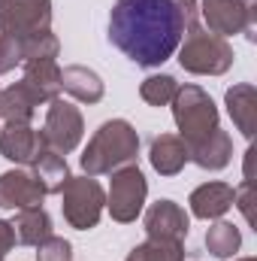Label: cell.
<instances>
[{"label":"cell","instance_id":"cell-4","mask_svg":"<svg viewBox=\"0 0 257 261\" xmlns=\"http://www.w3.org/2000/svg\"><path fill=\"white\" fill-rule=\"evenodd\" d=\"M179 64L197 76H221L233 64V49L224 37L194 28L179 46Z\"/></svg>","mask_w":257,"mask_h":261},{"label":"cell","instance_id":"cell-6","mask_svg":"<svg viewBox=\"0 0 257 261\" xmlns=\"http://www.w3.org/2000/svg\"><path fill=\"white\" fill-rule=\"evenodd\" d=\"M52 24V0H0V28L18 46L30 37L49 34Z\"/></svg>","mask_w":257,"mask_h":261},{"label":"cell","instance_id":"cell-21","mask_svg":"<svg viewBox=\"0 0 257 261\" xmlns=\"http://www.w3.org/2000/svg\"><path fill=\"white\" fill-rule=\"evenodd\" d=\"M239 246H242V234H239V228L230 225V222H218V225H212L209 234H206V249H209L215 258H233V255L239 252Z\"/></svg>","mask_w":257,"mask_h":261},{"label":"cell","instance_id":"cell-12","mask_svg":"<svg viewBox=\"0 0 257 261\" xmlns=\"http://www.w3.org/2000/svg\"><path fill=\"white\" fill-rule=\"evenodd\" d=\"M188 222H191L188 213L179 203H173V200H157L145 213V231H148V237H160V240H179V243H185Z\"/></svg>","mask_w":257,"mask_h":261},{"label":"cell","instance_id":"cell-10","mask_svg":"<svg viewBox=\"0 0 257 261\" xmlns=\"http://www.w3.org/2000/svg\"><path fill=\"white\" fill-rule=\"evenodd\" d=\"M43 149H46L43 134L27 122H6V128L0 130V152L15 164H34Z\"/></svg>","mask_w":257,"mask_h":261},{"label":"cell","instance_id":"cell-16","mask_svg":"<svg viewBox=\"0 0 257 261\" xmlns=\"http://www.w3.org/2000/svg\"><path fill=\"white\" fill-rule=\"evenodd\" d=\"M61 88L82 103H100L103 100V79L82 64H70L61 70Z\"/></svg>","mask_w":257,"mask_h":261},{"label":"cell","instance_id":"cell-7","mask_svg":"<svg viewBox=\"0 0 257 261\" xmlns=\"http://www.w3.org/2000/svg\"><path fill=\"white\" fill-rule=\"evenodd\" d=\"M145 195H148V182H145L142 170L136 164H124V167H118L112 173L106 206H109V213H112L115 222L127 225V222H136V216L142 213Z\"/></svg>","mask_w":257,"mask_h":261},{"label":"cell","instance_id":"cell-14","mask_svg":"<svg viewBox=\"0 0 257 261\" xmlns=\"http://www.w3.org/2000/svg\"><path fill=\"white\" fill-rule=\"evenodd\" d=\"M233 200H236V189L233 186H227V182H206V186H200V189H194L191 192V213L197 219H221L230 206H233Z\"/></svg>","mask_w":257,"mask_h":261},{"label":"cell","instance_id":"cell-1","mask_svg":"<svg viewBox=\"0 0 257 261\" xmlns=\"http://www.w3.org/2000/svg\"><path fill=\"white\" fill-rule=\"evenodd\" d=\"M194 28L197 0H115L109 15V40L139 67L170 61Z\"/></svg>","mask_w":257,"mask_h":261},{"label":"cell","instance_id":"cell-3","mask_svg":"<svg viewBox=\"0 0 257 261\" xmlns=\"http://www.w3.org/2000/svg\"><path fill=\"white\" fill-rule=\"evenodd\" d=\"M173 116L182 130V143L191 149L218 130V110L200 85H185L173 97Z\"/></svg>","mask_w":257,"mask_h":261},{"label":"cell","instance_id":"cell-22","mask_svg":"<svg viewBox=\"0 0 257 261\" xmlns=\"http://www.w3.org/2000/svg\"><path fill=\"white\" fill-rule=\"evenodd\" d=\"M127 261H185V243L148 237L142 246H136V249L130 252Z\"/></svg>","mask_w":257,"mask_h":261},{"label":"cell","instance_id":"cell-2","mask_svg":"<svg viewBox=\"0 0 257 261\" xmlns=\"http://www.w3.org/2000/svg\"><path fill=\"white\" fill-rule=\"evenodd\" d=\"M136 152H139V137L130 128V122H124V119L103 122L82 152V170L88 176L115 173L118 167L133 164Z\"/></svg>","mask_w":257,"mask_h":261},{"label":"cell","instance_id":"cell-19","mask_svg":"<svg viewBox=\"0 0 257 261\" xmlns=\"http://www.w3.org/2000/svg\"><path fill=\"white\" fill-rule=\"evenodd\" d=\"M227 110L236 122V128L242 130L248 140L254 137V125H257V91L254 85H233L227 91Z\"/></svg>","mask_w":257,"mask_h":261},{"label":"cell","instance_id":"cell-24","mask_svg":"<svg viewBox=\"0 0 257 261\" xmlns=\"http://www.w3.org/2000/svg\"><path fill=\"white\" fill-rule=\"evenodd\" d=\"M37 261H73V246L67 243L64 237H46L40 246H37Z\"/></svg>","mask_w":257,"mask_h":261},{"label":"cell","instance_id":"cell-11","mask_svg":"<svg viewBox=\"0 0 257 261\" xmlns=\"http://www.w3.org/2000/svg\"><path fill=\"white\" fill-rule=\"evenodd\" d=\"M43 186L37 182L34 173L27 170H9L0 173V206L3 210H27V206H40L43 203Z\"/></svg>","mask_w":257,"mask_h":261},{"label":"cell","instance_id":"cell-8","mask_svg":"<svg viewBox=\"0 0 257 261\" xmlns=\"http://www.w3.org/2000/svg\"><path fill=\"white\" fill-rule=\"evenodd\" d=\"M203 18L209 34L215 37H233L245 34L254 40V6L251 0H203Z\"/></svg>","mask_w":257,"mask_h":261},{"label":"cell","instance_id":"cell-15","mask_svg":"<svg viewBox=\"0 0 257 261\" xmlns=\"http://www.w3.org/2000/svg\"><path fill=\"white\" fill-rule=\"evenodd\" d=\"M148 158H151V167H154L160 176H176V173L191 161V158H188V146H185L179 137H173V134H160V137L151 143Z\"/></svg>","mask_w":257,"mask_h":261},{"label":"cell","instance_id":"cell-13","mask_svg":"<svg viewBox=\"0 0 257 261\" xmlns=\"http://www.w3.org/2000/svg\"><path fill=\"white\" fill-rule=\"evenodd\" d=\"M40 103H46L43 94L24 76H21V82H12V85L0 82V119L3 122H27L30 125Z\"/></svg>","mask_w":257,"mask_h":261},{"label":"cell","instance_id":"cell-5","mask_svg":"<svg viewBox=\"0 0 257 261\" xmlns=\"http://www.w3.org/2000/svg\"><path fill=\"white\" fill-rule=\"evenodd\" d=\"M64 195V219L76 231H91L106 206V192L94 176H70L61 189Z\"/></svg>","mask_w":257,"mask_h":261},{"label":"cell","instance_id":"cell-23","mask_svg":"<svg viewBox=\"0 0 257 261\" xmlns=\"http://www.w3.org/2000/svg\"><path fill=\"white\" fill-rule=\"evenodd\" d=\"M176 91H179V82H176L173 76H167V73H160V76H148V79L139 85L142 100L151 103V107H167V103H173Z\"/></svg>","mask_w":257,"mask_h":261},{"label":"cell","instance_id":"cell-27","mask_svg":"<svg viewBox=\"0 0 257 261\" xmlns=\"http://www.w3.org/2000/svg\"><path fill=\"white\" fill-rule=\"evenodd\" d=\"M239 261H254V258H239Z\"/></svg>","mask_w":257,"mask_h":261},{"label":"cell","instance_id":"cell-17","mask_svg":"<svg viewBox=\"0 0 257 261\" xmlns=\"http://www.w3.org/2000/svg\"><path fill=\"white\" fill-rule=\"evenodd\" d=\"M230 155H233V146H230V137H227V130H215V134H209L203 143H197L188 149V158H191L194 164H200L203 170H221V167H227L230 164Z\"/></svg>","mask_w":257,"mask_h":261},{"label":"cell","instance_id":"cell-25","mask_svg":"<svg viewBox=\"0 0 257 261\" xmlns=\"http://www.w3.org/2000/svg\"><path fill=\"white\" fill-rule=\"evenodd\" d=\"M18 64H21V46H18V40H12L0 28V76L9 73V70H15Z\"/></svg>","mask_w":257,"mask_h":261},{"label":"cell","instance_id":"cell-9","mask_svg":"<svg viewBox=\"0 0 257 261\" xmlns=\"http://www.w3.org/2000/svg\"><path fill=\"white\" fill-rule=\"evenodd\" d=\"M43 140H46V149L58 152V155H67L79 146L82 134H85V125H82V113L79 107L67 103L61 97L49 100V113H46V128L40 130Z\"/></svg>","mask_w":257,"mask_h":261},{"label":"cell","instance_id":"cell-26","mask_svg":"<svg viewBox=\"0 0 257 261\" xmlns=\"http://www.w3.org/2000/svg\"><path fill=\"white\" fill-rule=\"evenodd\" d=\"M15 246V231H12V225L9 222H3L0 219V261L6 258V252Z\"/></svg>","mask_w":257,"mask_h":261},{"label":"cell","instance_id":"cell-18","mask_svg":"<svg viewBox=\"0 0 257 261\" xmlns=\"http://www.w3.org/2000/svg\"><path fill=\"white\" fill-rule=\"evenodd\" d=\"M15 231V240L24 246H40L46 237H52V219L43 206H27L18 210V216L9 222Z\"/></svg>","mask_w":257,"mask_h":261},{"label":"cell","instance_id":"cell-20","mask_svg":"<svg viewBox=\"0 0 257 261\" xmlns=\"http://www.w3.org/2000/svg\"><path fill=\"white\" fill-rule=\"evenodd\" d=\"M30 167H34V176H37V182L43 186L46 195H61V189H64L67 179H70V167H67L64 155H58L52 149H43L40 158Z\"/></svg>","mask_w":257,"mask_h":261}]
</instances>
